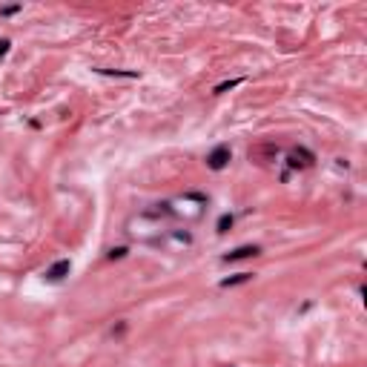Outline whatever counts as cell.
<instances>
[{
  "label": "cell",
  "instance_id": "obj_11",
  "mask_svg": "<svg viewBox=\"0 0 367 367\" xmlns=\"http://www.w3.org/2000/svg\"><path fill=\"white\" fill-rule=\"evenodd\" d=\"M101 75H115V78H138V72H121V69H98Z\"/></svg>",
  "mask_w": 367,
  "mask_h": 367
},
{
  "label": "cell",
  "instance_id": "obj_6",
  "mask_svg": "<svg viewBox=\"0 0 367 367\" xmlns=\"http://www.w3.org/2000/svg\"><path fill=\"white\" fill-rule=\"evenodd\" d=\"M69 270H72V261H69V258L55 261V264L46 270V281H63L66 275H69Z\"/></svg>",
  "mask_w": 367,
  "mask_h": 367
},
{
  "label": "cell",
  "instance_id": "obj_4",
  "mask_svg": "<svg viewBox=\"0 0 367 367\" xmlns=\"http://www.w3.org/2000/svg\"><path fill=\"white\" fill-rule=\"evenodd\" d=\"M230 158H232L230 146H227V144H218L215 149H212V152H209V155H207V166H209V169H215V172H218V169H224V166L230 164Z\"/></svg>",
  "mask_w": 367,
  "mask_h": 367
},
{
  "label": "cell",
  "instance_id": "obj_14",
  "mask_svg": "<svg viewBox=\"0 0 367 367\" xmlns=\"http://www.w3.org/2000/svg\"><path fill=\"white\" fill-rule=\"evenodd\" d=\"M9 46H12V44H9V40H0V58H3V55H6V52H9Z\"/></svg>",
  "mask_w": 367,
  "mask_h": 367
},
{
  "label": "cell",
  "instance_id": "obj_10",
  "mask_svg": "<svg viewBox=\"0 0 367 367\" xmlns=\"http://www.w3.org/2000/svg\"><path fill=\"white\" fill-rule=\"evenodd\" d=\"M232 221H235V218H232V215H230V212H224V215H221V218H218V224H215V230H218V232H227V230H230V227H232Z\"/></svg>",
  "mask_w": 367,
  "mask_h": 367
},
{
  "label": "cell",
  "instance_id": "obj_3",
  "mask_svg": "<svg viewBox=\"0 0 367 367\" xmlns=\"http://www.w3.org/2000/svg\"><path fill=\"white\" fill-rule=\"evenodd\" d=\"M155 247H169V250H184V247H192V232H187V230H166L164 235L155 241Z\"/></svg>",
  "mask_w": 367,
  "mask_h": 367
},
{
  "label": "cell",
  "instance_id": "obj_5",
  "mask_svg": "<svg viewBox=\"0 0 367 367\" xmlns=\"http://www.w3.org/2000/svg\"><path fill=\"white\" fill-rule=\"evenodd\" d=\"M313 161H316V155L310 149H304V146H298V149L290 152L287 164H290V169H304V166H313Z\"/></svg>",
  "mask_w": 367,
  "mask_h": 367
},
{
  "label": "cell",
  "instance_id": "obj_9",
  "mask_svg": "<svg viewBox=\"0 0 367 367\" xmlns=\"http://www.w3.org/2000/svg\"><path fill=\"white\" fill-rule=\"evenodd\" d=\"M238 83H244V78H232V80H224V83H218V87L212 89V95H224V92H230V89H235Z\"/></svg>",
  "mask_w": 367,
  "mask_h": 367
},
{
  "label": "cell",
  "instance_id": "obj_12",
  "mask_svg": "<svg viewBox=\"0 0 367 367\" xmlns=\"http://www.w3.org/2000/svg\"><path fill=\"white\" fill-rule=\"evenodd\" d=\"M129 252V247H115V250H109V261H115V258H123Z\"/></svg>",
  "mask_w": 367,
  "mask_h": 367
},
{
  "label": "cell",
  "instance_id": "obj_1",
  "mask_svg": "<svg viewBox=\"0 0 367 367\" xmlns=\"http://www.w3.org/2000/svg\"><path fill=\"white\" fill-rule=\"evenodd\" d=\"M209 198L201 192H184L181 198L175 201H164V204H155L158 209H152L155 215L161 218H184V221H198L204 215V209H207Z\"/></svg>",
  "mask_w": 367,
  "mask_h": 367
},
{
  "label": "cell",
  "instance_id": "obj_2",
  "mask_svg": "<svg viewBox=\"0 0 367 367\" xmlns=\"http://www.w3.org/2000/svg\"><path fill=\"white\" fill-rule=\"evenodd\" d=\"M126 232H129L132 238H138V241L155 247V241L166 232V227H164V221H161V215H155L149 209V212H141V215L129 218V221H126Z\"/></svg>",
  "mask_w": 367,
  "mask_h": 367
},
{
  "label": "cell",
  "instance_id": "obj_13",
  "mask_svg": "<svg viewBox=\"0 0 367 367\" xmlns=\"http://www.w3.org/2000/svg\"><path fill=\"white\" fill-rule=\"evenodd\" d=\"M20 3H15V6H3V9H0V15H3V17H9V15H17V12H20Z\"/></svg>",
  "mask_w": 367,
  "mask_h": 367
},
{
  "label": "cell",
  "instance_id": "obj_7",
  "mask_svg": "<svg viewBox=\"0 0 367 367\" xmlns=\"http://www.w3.org/2000/svg\"><path fill=\"white\" fill-rule=\"evenodd\" d=\"M261 252V247H255V244H247V247H238V250H232V252H227L224 255V264H230V261H241V258H252V255H258Z\"/></svg>",
  "mask_w": 367,
  "mask_h": 367
},
{
  "label": "cell",
  "instance_id": "obj_8",
  "mask_svg": "<svg viewBox=\"0 0 367 367\" xmlns=\"http://www.w3.org/2000/svg\"><path fill=\"white\" fill-rule=\"evenodd\" d=\"M247 281H252V273H235L221 278V287H235V284H247Z\"/></svg>",
  "mask_w": 367,
  "mask_h": 367
}]
</instances>
